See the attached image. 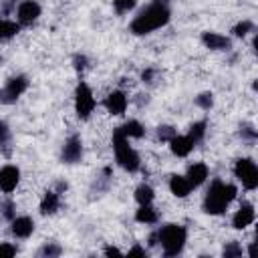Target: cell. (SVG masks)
I'll list each match as a JSON object with an SVG mask.
<instances>
[{"label": "cell", "instance_id": "83f0119b", "mask_svg": "<svg viewBox=\"0 0 258 258\" xmlns=\"http://www.w3.org/2000/svg\"><path fill=\"white\" fill-rule=\"evenodd\" d=\"M196 105H198L200 109H204V111H210V109L214 107V93H210V91L200 93V95L196 97Z\"/></svg>", "mask_w": 258, "mask_h": 258}, {"label": "cell", "instance_id": "8fae6325", "mask_svg": "<svg viewBox=\"0 0 258 258\" xmlns=\"http://www.w3.org/2000/svg\"><path fill=\"white\" fill-rule=\"evenodd\" d=\"M18 181H20V169L16 165L8 163V165L0 167V191H4V194L14 191Z\"/></svg>", "mask_w": 258, "mask_h": 258}, {"label": "cell", "instance_id": "f35d334b", "mask_svg": "<svg viewBox=\"0 0 258 258\" xmlns=\"http://www.w3.org/2000/svg\"><path fill=\"white\" fill-rule=\"evenodd\" d=\"M0 67H2V56H0Z\"/></svg>", "mask_w": 258, "mask_h": 258}, {"label": "cell", "instance_id": "484cf974", "mask_svg": "<svg viewBox=\"0 0 258 258\" xmlns=\"http://www.w3.org/2000/svg\"><path fill=\"white\" fill-rule=\"evenodd\" d=\"M250 32H254V22H252V20H240V22L232 28V34H234L236 38H244V36H248Z\"/></svg>", "mask_w": 258, "mask_h": 258}, {"label": "cell", "instance_id": "277c9868", "mask_svg": "<svg viewBox=\"0 0 258 258\" xmlns=\"http://www.w3.org/2000/svg\"><path fill=\"white\" fill-rule=\"evenodd\" d=\"M113 151H115V159L117 163L129 171V173H135L139 171L141 167V159H139V153L129 145V137L121 131V127H115L113 129Z\"/></svg>", "mask_w": 258, "mask_h": 258}, {"label": "cell", "instance_id": "7a4b0ae2", "mask_svg": "<svg viewBox=\"0 0 258 258\" xmlns=\"http://www.w3.org/2000/svg\"><path fill=\"white\" fill-rule=\"evenodd\" d=\"M147 242H149V246L159 244L163 256H167V258L179 256L187 242V230L181 224H165V226L157 228L155 232H151Z\"/></svg>", "mask_w": 258, "mask_h": 258}, {"label": "cell", "instance_id": "e575fe53", "mask_svg": "<svg viewBox=\"0 0 258 258\" xmlns=\"http://www.w3.org/2000/svg\"><path fill=\"white\" fill-rule=\"evenodd\" d=\"M127 256H129V258H133V256H141V258H147V250H145L143 246L135 244V246H131V248H129Z\"/></svg>", "mask_w": 258, "mask_h": 258}, {"label": "cell", "instance_id": "3957f363", "mask_svg": "<svg viewBox=\"0 0 258 258\" xmlns=\"http://www.w3.org/2000/svg\"><path fill=\"white\" fill-rule=\"evenodd\" d=\"M238 196V187L234 183H228V181H222V179H214L204 196V202H202V210L210 216H222L230 204L236 200Z\"/></svg>", "mask_w": 258, "mask_h": 258}, {"label": "cell", "instance_id": "d590c367", "mask_svg": "<svg viewBox=\"0 0 258 258\" xmlns=\"http://www.w3.org/2000/svg\"><path fill=\"white\" fill-rule=\"evenodd\" d=\"M14 10H16V0H2V8H0V14H2V16L10 14V12H14Z\"/></svg>", "mask_w": 258, "mask_h": 258}, {"label": "cell", "instance_id": "7c38bea8", "mask_svg": "<svg viewBox=\"0 0 258 258\" xmlns=\"http://www.w3.org/2000/svg\"><path fill=\"white\" fill-rule=\"evenodd\" d=\"M127 95L123 93V91H111L107 97H105V101H103V107L107 109V113H111V115H123L125 113V109H127Z\"/></svg>", "mask_w": 258, "mask_h": 258}, {"label": "cell", "instance_id": "ac0fdd59", "mask_svg": "<svg viewBox=\"0 0 258 258\" xmlns=\"http://www.w3.org/2000/svg\"><path fill=\"white\" fill-rule=\"evenodd\" d=\"M191 185H189V181L185 179V175H177V173H173L171 177H169V191L175 196V198H187L189 194H191Z\"/></svg>", "mask_w": 258, "mask_h": 258}, {"label": "cell", "instance_id": "30bf717a", "mask_svg": "<svg viewBox=\"0 0 258 258\" xmlns=\"http://www.w3.org/2000/svg\"><path fill=\"white\" fill-rule=\"evenodd\" d=\"M254 218H256L254 206H252L250 202H242L240 208H238V210L234 212V216H232V228H234V230H244V228H248V226L254 222Z\"/></svg>", "mask_w": 258, "mask_h": 258}, {"label": "cell", "instance_id": "9c48e42d", "mask_svg": "<svg viewBox=\"0 0 258 258\" xmlns=\"http://www.w3.org/2000/svg\"><path fill=\"white\" fill-rule=\"evenodd\" d=\"M14 12H16V22L20 26H30L40 16L42 8H40V4L36 0H20Z\"/></svg>", "mask_w": 258, "mask_h": 258}, {"label": "cell", "instance_id": "836d02e7", "mask_svg": "<svg viewBox=\"0 0 258 258\" xmlns=\"http://www.w3.org/2000/svg\"><path fill=\"white\" fill-rule=\"evenodd\" d=\"M87 64H89V58L85 54H75L73 56V67H75L77 73H83L87 69Z\"/></svg>", "mask_w": 258, "mask_h": 258}, {"label": "cell", "instance_id": "1f68e13d", "mask_svg": "<svg viewBox=\"0 0 258 258\" xmlns=\"http://www.w3.org/2000/svg\"><path fill=\"white\" fill-rule=\"evenodd\" d=\"M18 254V248L10 242H0V258H12Z\"/></svg>", "mask_w": 258, "mask_h": 258}, {"label": "cell", "instance_id": "cb8c5ba5", "mask_svg": "<svg viewBox=\"0 0 258 258\" xmlns=\"http://www.w3.org/2000/svg\"><path fill=\"white\" fill-rule=\"evenodd\" d=\"M60 254H62V248H60L56 242H44V244L38 248V252H36L38 258H56V256H60Z\"/></svg>", "mask_w": 258, "mask_h": 258}, {"label": "cell", "instance_id": "f1b7e54d", "mask_svg": "<svg viewBox=\"0 0 258 258\" xmlns=\"http://www.w3.org/2000/svg\"><path fill=\"white\" fill-rule=\"evenodd\" d=\"M238 133H240V137H242L244 141H250V143H254V141H256V137H258L256 127H254L252 123H242Z\"/></svg>", "mask_w": 258, "mask_h": 258}, {"label": "cell", "instance_id": "74e56055", "mask_svg": "<svg viewBox=\"0 0 258 258\" xmlns=\"http://www.w3.org/2000/svg\"><path fill=\"white\" fill-rule=\"evenodd\" d=\"M103 254H105V256H121L123 252H121L119 248H115V246H107V248L103 250Z\"/></svg>", "mask_w": 258, "mask_h": 258}, {"label": "cell", "instance_id": "8992f818", "mask_svg": "<svg viewBox=\"0 0 258 258\" xmlns=\"http://www.w3.org/2000/svg\"><path fill=\"white\" fill-rule=\"evenodd\" d=\"M95 105H97V101H95L93 89L85 81H81L75 89V113H77V117L83 121L89 119L91 113L95 111Z\"/></svg>", "mask_w": 258, "mask_h": 258}, {"label": "cell", "instance_id": "d6986e66", "mask_svg": "<svg viewBox=\"0 0 258 258\" xmlns=\"http://www.w3.org/2000/svg\"><path fill=\"white\" fill-rule=\"evenodd\" d=\"M135 220L139 224L151 226V224H157L159 222V212L151 204H145V206H139V210L135 212Z\"/></svg>", "mask_w": 258, "mask_h": 258}, {"label": "cell", "instance_id": "5b68a950", "mask_svg": "<svg viewBox=\"0 0 258 258\" xmlns=\"http://www.w3.org/2000/svg\"><path fill=\"white\" fill-rule=\"evenodd\" d=\"M234 175L236 179L242 183V187H246L248 191H254L258 187V167L256 161L250 157H240L234 163Z\"/></svg>", "mask_w": 258, "mask_h": 258}, {"label": "cell", "instance_id": "52a82bcc", "mask_svg": "<svg viewBox=\"0 0 258 258\" xmlns=\"http://www.w3.org/2000/svg\"><path fill=\"white\" fill-rule=\"evenodd\" d=\"M26 89H28V77L26 75H14V77H10L4 83V87L0 89V103L2 105L16 103L24 95Z\"/></svg>", "mask_w": 258, "mask_h": 258}, {"label": "cell", "instance_id": "4fadbf2b", "mask_svg": "<svg viewBox=\"0 0 258 258\" xmlns=\"http://www.w3.org/2000/svg\"><path fill=\"white\" fill-rule=\"evenodd\" d=\"M202 42L210 50H230L232 48V40L228 36H224L220 32H212V30L202 32Z\"/></svg>", "mask_w": 258, "mask_h": 258}, {"label": "cell", "instance_id": "d4e9b609", "mask_svg": "<svg viewBox=\"0 0 258 258\" xmlns=\"http://www.w3.org/2000/svg\"><path fill=\"white\" fill-rule=\"evenodd\" d=\"M16 216V204L12 200H2L0 202V220L10 222Z\"/></svg>", "mask_w": 258, "mask_h": 258}, {"label": "cell", "instance_id": "e0dca14e", "mask_svg": "<svg viewBox=\"0 0 258 258\" xmlns=\"http://www.w3.org/2000/svg\"><path fill=\"white\" fill-rule=\"evenodd\" d=\"M38 210H40L42 216H52V214H56V212L60 210V194H58L56 189H48V191H44Z\"/></svg>", "mask_w": 258, "mask_h": 258}, {"label": "cell", "instance_id": "6da1fadb", "mask_svg": "<svg viewBox=\"0 0 258 258\" xmlns=\"http://www.w3.org/2000/svg\"><path fill=\"white\" fill-rule=\"evenodd\" d=\"M171 20V8L169 0H151L147 6H143L131 20L129 32L135 36L151 34L159 28H163Z\"/></svg>", "mask_w": 258, "mask_h": 258}, {"label": "cell", "instance_id": "ffe728a7", "mask_svg": "<svg viewBox=\"0 0 258 258\" xmlns=\"http://www.w3.org/2000/svg\"><path fill=\"white\" fill-rule=\"evenodd\" d=\"M121 127V131L129 137V139H141L143 135H145V127L137 121V119H129V121H125L123 125H119Z\"/></svg>", "mask_w": 258, "mask_h": 258}, {"label": "cell", "instance_id": "4dcf8cb0", "mask_svg": "<svg viewBox=\"0 0 258 258\" xmlns=\"http://www.w3.org/2000/svg\"><path fill=\"white\" fill-rule=\"evenodd\" d=\"M177 135V131H175V127L173 125H159L157 127V139L159 141H169V139H173Z\"/></svg>", "mask_w": 258, "mask_h": 258}, {"label": "cell", "instance_id": "f546056e", "mask_svg": "<svg viewBox=\"0 0 258 258\" xmlns=\"http://www.w3.org/2000/svg\"><path fill=\"white\" fill-rule=\"evenodd\" d=\"M137 6V0H113V8L117 14H127Z\"/></svg>", "mask_w": 258, "mask_h": 258}, {"label": "cell", "instance_id": "ba28073f", "mask_svg": "<svg viewBox=\"0 0 258 258\" xmlns=\"http://www.w3.org/2000/svg\"><path fill=\"white\" fill-rule=\"evenodd\" d=\"M83 159V139L81 135L73 133L64 139L62 147H60V161L67 165H75Z\"/></svg>", "mask_w": 258, "mask_h": 258}, {"label": "cell", "instance_id": "603a6c76", "mask_svg": "<svg viewBox=\"0 0 258 258\" xmlns=\"http://www.w3.org/2000/svg\"><path fill=\"white\" fill-rule=\"evenodd\" d=\"M153 198H155V191H153V187H151L149 183H139V185L135 187V202H137L139 206L151 204Z\"/></svg>", "mask_w": 258, "mask_h": 258}, {"label": "cell", "instance_id": "7402d4cb", "mask_svg": "<svg viewBox=\"0 0 258 258\" xmlns=\"http://www.w3.org/2000/svg\"><path fill=\"white\" fill-rule=\"evenodd\" d=\"M206 131H208V121H206V119H202V121L191 123V125H189V131H187L185 135H187V137L198 145V143H202V141H204Z\"/></svg>", "mask_w": 258, "mask_h": 258}, {"label": "cell", "instance_id": "44dd1931", "mask_svg": "<svg viewBox=\"0 0 258 258\" xmlns=\"http://www.w3.org/2000/svg\"><path fill=\"white\" fill-rule=\"evenodd\" d=\"M20 32V24L0 16V40H10Z\"/></svg>", "mask_w": 258, "mask_h": 258}, {"label": "cell", "instance_id": "5bb4252c", "mask_svg": "<svg viewBox=\"0 0 258 258\" xmlns=\"http://www.w3.org/2000/svg\"><path fill=\"white\" fill-rule=\"evenodd\" d=\"M10 232L14 238H28L34 232V220L28 216H14L10 220Z\"/></svg>", "mask_w": 258, "mask_h": 258}, {"label": "cell", "instance_id": "4316f807", "mask_svg": "<svg viewBox=\"0 0 258 258\" xmlns=\"http://www.w3.org/2000/svg\"><path fill=\"white\" fill-rule=\"evenodd\" d=\"M242 254H244V250H242V244L240 242H228L224 246V250H222V256L224 258H238Z\"/></svg>", "mask_w": 258, "mask_h": 258}, {"label": "cell", "instance_id": "2e32d148", "mask_svg": "<svg viewBox=\"0 0 258 258\" xmlns=\"http://www.w3.org/2000/svg\"><path fill=\"white\" fill-rule=\"evenodd\" d=\"M208 175H210L208 165H206V163H202V161H198V163H191V165L187 167L185 179H187V181H189V185L196 189V187H200V185L208 179Z\"/></svg>", "mask_w": 258, "mask_h": 258}, {"label": "cell", "instance_id": "9a60e30c", "mask_svg": "<svg viewBox=\"0 0 258 258\" xmlns=\"http://www.w3.org/2000/svg\"><path fill=\"white\" fill-rule=\"evenodd\" d=\"M167 143H169V149H171V153H173L175 157H187V155L194 151V147H196V143H194L187 135H175V137L169 139Z\"/></svg>", "mask_w": 258, "mask_h": 258}, {"label": "cell", "instance_id": "d6a6232c", "mask_svg": "<svg viewBox=\"0 0 258 258\" xmlns=\"http://www.w3.org/2000/svg\"><path fill=\"white\" fill-rule=\"evenodd\" d=\"M10 137H12V133H10L8 123L6 121H0V147H6L10 143Z\"/></svg>", "mask_w": 258, "mask_h": 258}, {"label": "cell", "instance_id": "8d00e7d4", "mask_svg": "<svg viewBox=\"0 0 258 258\" xmlns=\"http://www.w3.org/2000/svg\"><path fill=\"white\" fill-rule=\"evenodd\" d=\"M153 77H155V71H153V69H147V71L141 73V81H143V83H151Z\"/></svg>", "mask_w": 258, "mask_h": 258}]
</instances>
